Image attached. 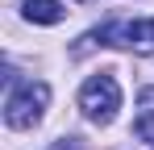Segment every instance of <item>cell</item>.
I'll list each match as a JSON object with an SVG mask.
<instances>
[{
	"label": "cell",
	"mask_w": 154,
	"mask_h": 150,
	"mask_svg": "<svg viewBox=\"0 0 154 150\" xmlns=\"http://www.w3.org/2000/svg\"><path fill=\"white\" fill-rule=\"evenodd\" d=\"M79 108H83V117L96 125H108L117 117V108H121V83L112 79L108 71L92 75L83 88H79Z\"/></svg>",
	"instance_id": "cell-1"
},
{
	"label": "cell",
	"mask_w": 154,
	"mask_h": 150,
	"mask_svg": "<svg viewBox=\"0 0 154 150\" xmlns=\"http://www.w3.org/2000/svg\"><path fill=\"white\" fill-rule=\"evenodd\" d=\"M46 104H50V88H46L42 79H29V83H21V88L8 92V100H4V121L13 125V129H29V125L42 121Z\"/></svg>",
	"instance_id": "cell-2"
},
{
	"label": "cell",
	"mask_w": 154,
	"mask_h": 150,
	"mask_svg": "<svg viewBox=\"0 0 154 150\" xmlns=\"http://www.w3.org/2000/svg\"><path fill=\"white\" fill-rule=\"evenodd\" d=\"M21 13H25V21H33V25H58L67 17V8H63L58 0H25Z\"/></svg>",
	"instance_id": "cell-3"
},
{
	"label": "cell",
	"mask_w": 154,
	"mask_h": 150,
	"mask_svg": "<svg viewBox=\"0 0 154 150\" xmlns=\"http://www.w3.org/2000/svg\"><path fill=\"white\" fill-rule=\"evenodd\" d=\"M133 46H154V21H133Z\"/></svg>",
	"instance_id": "cell-4"
},
{
	"label": "cell",
	"mask_w": 154,
	"mask_h": 150,
	"mask_svg": "<svg viewBox=\"0 0 154 150\" xmlns=\"http://www.w3.org/2000/svg\"><path fill=\"white\" fill-rule=\"evenodd\" d=\"M54 150H79V146H75V138H63V142H54Z\"/></svg>",
	"instance_id": "cell-5"
}]
</instances>
